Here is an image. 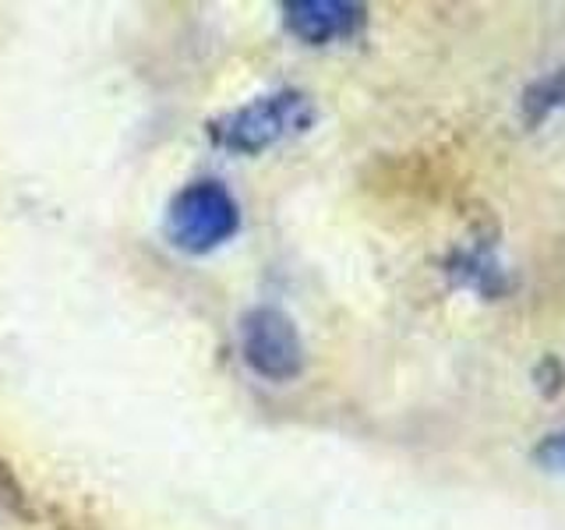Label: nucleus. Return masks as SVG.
I'll return each instance as SVG.
<instances>
[{
	"instance_id": "0eeeda50",
	"label": "nucleus",
	"mask_w": 565,
	"mask_h": 530,
	"mask_svg": "<svg viewBox=\"0 0 565 530\" xmlns=\"http://www.w3.org/2000/svg\"><path fill=\"white\" fill-rule=\"evenodd\" d=\"M534 464L544 470V474H558L565 477V428L552 432L541 438V446L534 449Z\"/></svg>"
},
{
	"instance_id": "20e7f679",
	"label": "nucleus",
	"mask_w": 565,
	"mask_h": 530,
	"mask_svg": "<svg viewBox=\"0 0 565 530\" xmlns=\"http://www.w3.org/2000/svg\"><path fill=\"white\" fill-rule=\"evenodd\" d=\"M441 273L456 290H467L481 300H502L516 287L509 262L502 258V244L488 230H473L470 237L459 241L446 255Z\"/></svg>"
},
{
	"instance_id": "f257e3e1",
	"label": "nucleus",
	"mask_w": 565,
	"mask_h": 530,
	"mask_svg": "<svg viewBox=\"0 0 565 530\" xmlns=\"http://www.w3.org/2000/svg\"><path fill=\"white\" fill-rule=\"evenodd\" d=\"M315 99L300 88H276L209 124V138L237 156H258L279 141L305 135L315 124Z\"/></svg>"
},
{
	"instance_id": "423d86ee",
	"label": "nucleus",
	"mask_w": 565,
	"mask_h": 530,
	"mask_svg": "<svg viewBox=\"0 0 565 530\" xmlns=\"http://www.w3.org/2000/svg\"><path fill=\"white\" fill-rule=\"evenodd\" d=\"M520 106H523V120L530 124V128H541L544 120L562 114L565 110V64L552 67L547 75L530 82Z\"/></svg>"
},
{
	"instance_id": "7ed1b4c3",
	"label": "nucleus",
	"mask_w": 565,
	"mask_h": 530,
	"mask_svg": "<svg viewBox=\"0 0 565 530\" xmlns=\"http://www.w3.org/2000/svg\"><path fill=\"white\" fill-rule=\"evenodd\" d=\"M241 350L247 368L265 382H294L305 371V340L279 308H252L241 318Z\"/></svg>"
},
{
	"instance_id": "39448f33",
	"label": "nucleus",
	"mask_w": 565,
	"mask_h": 530,
	"mask_svg": "<svg viewBox=\"0 0 565 530\" xmlns=\"http://www.w3.org/2000/svg\"><path fill=\"white\" fill-rule=\"evenodd\" d=\"M367 22V8L353 0H287L282 25L308 46H329L353 40Z\"/></svg>"
},
{
	"instance_id": "f03ea898",
	"label": "nucleus",
	"mask_w": 565,
	"mask_h": 530,
	"mask_svg": "<svg viewBox=\"0 0 565 530\" xmlns=\"http://www.w3.org/2000/svg\"><path fill=\"white\" fill-rule=\"evenodd\" d=\"M241 230V205L226 184L202 177L173 194L167 205V237L184 255H209Z\"/></svg>"
}]
</instances>
